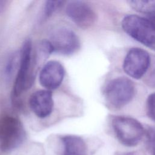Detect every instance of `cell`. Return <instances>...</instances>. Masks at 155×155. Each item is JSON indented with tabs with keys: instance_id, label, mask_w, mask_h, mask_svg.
<instances>
[{
	"instance_id": "1",
	"label": "cell",
	"mask_w": 155,
	"mask_h": 155,
	"mask_svg": "<svg viewBox=\"0 0 155 155\" xmlns=\"http://www.w3.org/2000/svg\"><path fill=\"white\" fill-rule=\"evenodd\" d=\"M121 25L130 36L155 50V26L148 18L128 15L123 18Z\"/></svg>"
},
{
	"instance_id": "2",
	"label": "cell",
	"mask_w": 155,
	"mask_h": 155,
	"mask_svg": "<svg viewBox=\"0 0 155 155\" xmlns=\"http://www.w3.org/2000/svg\"><path fill=\"white\" fill-rule=\"evenodd\" d=\"M135 92V85L131 79L118 77L107 84L104 90V96L110 106L119 109L133 99Z\"/></svg>"
},
{
	"instance_id": "3",
	"label": "cell",
	"mask_w": 155,
	"mask_h": 155,
	"mask_svg": "<svg viewBox=\"0 0 155 155\" xmlns=\"http://www.w3.org/2000/svg\"><path fill=\"white\" fill-rule=\"evenodd\" d=\"M25 132L21 122L16 117L4 115L0 117V149L11 151L24 140Z\"/></svg>"
},
{
	"instance_id": "4",
	"label": "cell",
	"mask_w": 155,
	"mask_h": 155,
	"mask_svg": "<svg viewBox=\"0 0 155 155\" xmlns=\"http://www.w3.org/2000/svg\"><path fill=\"white\" fill-rule=\"evenodd\" d=\"M112 127L119 141L125 146L137 145L144 134L142 125L134 118L117 116L112 120Z\"/></svg>"
},
{
	"instance_id": "5",
	"label": "cell",
	"mask_w": 155,
	"mask_h": 155,
	"mask_svg": "<svg viewBox=\"0 0 155 155\" xmlns=\"http://www.w3.org/2000/svg\"><path fill=\"white\" fill-rule=\"evenodd\" d=\"M31 42L26 39L23 43L19 55V66L13 89V96L17 97L29 88L33 82L34 75L31 67Z\"/></svg>"
},
{
	"instance_id": "6",
	"label": "cell",
	"mask_w": 155,
	"mask_h": 155,
	"mask_svg": "<svg viewBox=\"0 0 155 155\" xmlns=\"http://www.w3.org/2000/svg\"><path fill=\"white\" fill-rule=\"evenodd\" d=\"M54 51L64 55H70L76 53L80 48V41L77 35L66 27L54 28L48 40Z\"/></svg>"
},
{
	"instance_id": "7",
	"label": "cell",
	"mask_w": 155,
	"mask_h": 155,
	"mask_svg": "<svg viewBox=\"0 0 155 155\" xmlns=\"http://www.w3.org/2000/svg\"><path fill=\"white\" fill-rule=\"evenodd\" d=\"M150 64L149 53L142 48L134 47L131 48L125 56L123 69L129 76L139 79L147 73Z\"/></svg>"
},
{
	"instance_id": "8",
	"label": "cell",
	"mask_w": 155,
	"mask_h": 155,
	"mask_svg": "<svg viewBox=\"0 0 155 155\" xmlns=\"http://www.w3.org/2000/svg\"><path fill=\"white\" fill-rule=\"evenodd\" d=\"M66 13L78 27L88 28L96 22V15L87 3L81 1L69 2L66 7Z\"/></svg>"
},
{
	"instance_id": "9",
	"label": "cell",
	"mask_w": 155,
	"mask_h": 155,
	"mask_svg": "<svg viewBox=\"0 0 155 155\" xmlns=\"http://www.w3.org/2000/svg\"><path fill=\"white\" fill-rule=\"evenodd\" d=\"M65 70L58 61H50L47 62L41 70L39 74L40 84L48 90L58 88L62 82Z\"/></svg>"
},
{
	"instance_id": "10",
	"label": "cell",
	"mask_w": 155,
	"mask_h": 155,
	"mask_svg": "<svg viewBox=\"0 0 155 155\" xmlns=\"http://www.w3.org/2000/svg\"><path fill=\"white\" fill-rule=\"evenodd\" d=\"M53 105L52 93L48 90H38L29 99V106L31 111L39 118L48 117L52 112Z\"/></svg>"
},
{
	"instance_id": "11",
	"label": "cell",
	"mask_w": 155,
	"mask_h": 155,
	"mask_svg": "<svg viewBox=\"0 0 155 155\" xmlns=\"http://www.w3.org/2000/svg\"><path fill=\"white\" fill-rule=\"evenodd\" d=\"M62 155H88V148L82 138L75 135L61 137Z\"/></svg>"
},
{
	"instance_id": "12",
	"label": "cell",
	"mask_w": 155,
	"mask_h": 155,
	"mask_svg": "<svg viewBox=\"0 0 155 155\" xmlns=\"http://www.w3.org/2000/svg\"><path fill=\"white\" fill-rule=\"evenodd\" d=\"M129 5L136 11L151 15L155 13V1L130 0L127 1Z\"/></svg>"
},
{
	"instance_id": "13",
	"label": "cell",
	"mask_w": 155,
	"mask_h": 155,
	"mask_svg": "<svg viewBox=\"0 0 155 155\" xmlns=\"http://www.w3.org/2000/svg\"><path fill=\"white\" fill-rule=\"evenodd\" d=\"M64 1H45L44 14L45 17H49L55 13L59 8H60L64 4Z\"/></svg>"
},
{
	"instance_id": "14",
	"label": "cell",
	"mask_w": 155,
	"mask_h": 155,
	"mask_svg": "<svg viewBox=\"0 0 155 155\" xmlns=\"http://www.w3.org/2000/svg\"><path fill=\"white\" fill-rule=\"evenodd\" d=\"M145 77V82L148 85L155 88V57L153 59L147 71Z\"/></svg>"
},
{
	"instance_id": "15",
	"label": "cell",
	"mask_w": 155,
	"mask_h": 155,
	"mask_svg": "<svg viewBox=\"0 0 155 155\" xmlns=\"http://www.w3.org/2000/svg\"><path fill=\"white\" fill-rule=\"evenodd\" d=\"M147 113L150 119L155 121V93L149 95L147 100Z\"/></svg>"
},
{
	"instance_id": "16",
	"label": "cell",
	"mask_w": 155,
	"mask_h": 155,
	"mask_svg": "<svg viewBox=\"0 0 155 155\" xmlns=\"http://www.w3.org/2000/svg\"><path fill=\"white\" fill-rule=\"evenodd\" d=\"M18 58V57H17ZM16 56L15 54L12 55L10 58V59L8 60L7 65L5 67V73L7 75L9 76L10 74H12V73L13 71V69L15 68L16 63Z\"/></svg>"
},
{
	"instance_id": "17",
	"label": "cell",
	"mask_w": 155,
	"mask_h": 155,
	"mask_svg": "<svg viewBox=\"0 0 155 155\" xmlns=\"http://www.w3.org/2000/svg\"><path fill=\"white\" fill-rule=\"evenodd\" d=\"M148 140L150 146L155 151V128L149 130L148 133Z\"/></svg>"
},
{
	"instance_id": "18",
	"label": "cell",
	"mask_w": 155,
	"mask_h": 155,
	"mask_svg": "<svg viewBox=\"0 0 155 155\" xmlns=\"http://www.w3.org/2000/svg\"><path fill=\"white\" fill-rule=\"evenodd\" d=\"M121 155H140L138 153H125V154H122ZM141 155V154H140Z\"/></svg>"
},
{
	"instance_id": "19",
	"label": "cell",
	"mask_w": 155,
	"mask_h": 155,
	"mask_svg": "<svg viewBox=\"0 0 155 155\" xmlns=\"http://www.w3.org/2000/svg\"><path fill=\"white\" fill-rule=\"evenodd\" d=\"M154 155H155V151H154Z\"/></svg>"
}]
</instances>
